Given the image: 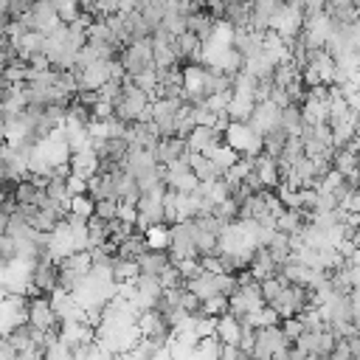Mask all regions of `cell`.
I'll return each mask as SVG.
<instances>
[{
	"mask_svg": "<svg viewBox=\"0 0 360 360\" xmlns=\"http://www.w3.org/2000/svg\"><path fill=\"white\" fill-rule=\"evenodd\" d=\"M118 219H124V222H129V225H135L138 222V208L132 205V202H121L118 200V214H115Z\"/></svg>",
	"mask_w": 360,
	"mask_h": 360,
	"instance_id": "obj_37",
	"label": "cell"
},
{
	"mask_svg": "<svg viewBox=\"0 0 360 360\" xmlns=\"http://www.w3.org/2000/svg\"><path fill=\"white\" fill-rule=\"evenodd\" d=\"M51 6H53V11H56L59 22H65V25L82 17V11H79V3H76V0H51Z\"/></svg>",
	"mask_w": 360,
	"mask_h": 360,
	"instance_id": "obj_25",
	"label": "cell"
},
{
	"mask_svg": "<svg viewBox=\"0 0 360 360\" xmlns=\"http://www.w3.org/2000/svg\"><path fill=\"white\" fill-rule=\"evenodd\" d=\"M278 121H281V110H278V107H276L273 101H259V104L253 107V115H250L248 127H250L253 132L264 135L267 129L278 127Z\"/></svg>",
	"mask_w": 360,
	"mask_h": 360,
	"instance_id": "obj_6",
	"label": "cell"
},
{
	"mask_svg": "<svg viewBox=\"0 0 360 360\" xmlns=\"http://www.w3.org/2000/svg\"><path fill=\"white\" fill-rule=\"evenodd\" d=\"M284 287H287V281H284V278H278V276L259 281V290H262V301H264V304H273V301L281 295V290H284Z\"/></svg>",
	"mask_w": 360,
	"mask_h": 360,
	"instance_id": "obj_27",
	"label": "cell"
},
{
	"mask_svg": "<svg viewBox=\"0 0 360 360\" xmlns=\"http://www.w3.org/2000/svg\"><path fill=\"white\" fill-rule=\"evenodd\" d=\"M245 321H248L253 329H262V326H273V323H278L281 318L276 315V309H273V307H267V304H264V307H259V309L248 312V315H245Z\"/></svg>",
	"mask_w": 360,
	"mask_h": 360,
	"instance_id": "obj_24",
	"label": "cell"
},
{
	"mask_svg": "<svg viewBox=\"0 0 360 360\" xmlns=\"http://www.w3.org/2000/svg\"><path fill=\"white\" fill-rule=\"evenodd\" d=\"M188 143V152H197V155H211L219 143H225V135L217 132L214 127H194L191 135L186 138Z\"/></svg>",
	"mask_w": 360,
	"mask_h": 360,
	"instance_id": "obj_5",
	"label": "cell"
},
{
	"mask_svg": "<svg viewBox=\"0 0 360 360\" xmlns=\"http://www.w3.org/2000/svg\"><path fill=\"white\" fill-rule=\"evenodd\" d=\"M0 143H6V132H3V127H0Z\"/></svg>",
	"mask_w": 360,
	"mask_h": 360,
	"instance_id": "obj_43",
	"label": "cell"
},
{
	"mask_svg": "<svg viewBox=\"0 0 360 360\" xmlns=\"http://www.w3.org/2000/svg\"><path fill=\"white\" fill-rule=\"evenodd\" d=\"M338 208V200L332 191H323V188H315V211H335Z\"/></svg>",
	"mask_w": 360,
	"mask_h": 360,
	"instance_id": "obj_35",
	"label": "cell"
},
{
	"mask_svg": "<svg viewBox=\"0 0 360 360\" xmlns=\"http://www.w3.org/2000/svg\"><path fill=\"white\" fill-rule=\"evenodd\" d=\"M352 264H357L360 267V248H354V253H352V259H349Z\"/></svg>",
	"mask_w": 360,
	"mask_h": 360,
	"instance_id": "obj_41",
	"label": "cell"
},
{
	"mask_svg": "<svg viewBox=\"0 0 360 360\" xmlns=\"http://www.w3.org/2000/svg\"><path fill=\"white\" fill-rule=\"evenodd\" d=\"M110 276H112V284H115V287H121V284H132V281H135V276H138V262H129V259L112 256Z\"/></svg>",
	"mask_w": 360,
	"mask_h": 360,
	"instance_id": "obj_15",
	"label": "cell"
},
{
	"mask_svg": "<svg viewBox=\"0 0 360 360\" xmlns=\"http://www.w3.org/2000/svg\"><path fill=\"white\" fill-rule=\"evenodd\" d=\"M307 360H323V357H318V354H309V357H307Z\"/></svg>",
	"mask_w": 360,
	"mask_h": 360,
	"instance_id": "obj_44",
	"label": "cell"
},
{
	"mask_svg": "<svg viewBox=\"0 0 360 360\" xmlns=\"http://www.w3.org/2000/svg\"><path fill=\"white\" fill-rule=\"evenodd\" d=\"M357 166H360V155H354L349 149H335L332 152V169L340 172L343 177H357Z\"/></svg>",
	"mask_w": 360,
	"mask_h": 360,
	"instance_id": "obj_16",
	"label": "cell"
},
{
	"mask_svg": "<svg viewBox=\"0 0 360 360\" xmlns=\"http://www.w3.org/2000/svg\"><path fill=\"white\" fill-rule=\"evenodd\" d=\"M264 248L270 250V256L276 259V264H284V262L290 259V236L281 233V231H273Z\"/></svg>",
	"mask_w": 360,
	"mask_h": 360,
	"instance_id": "obj_22",
	"label": "cell"
},
{
	"mask_svg": "<svg viewBox=\"0 0 360 360\" xmlns=\"http://www.w3.org/2000/svg\"><path fill=\"white\" fill-rule=\"evenodd\" d=\"M166 267H172V256H169V250L146 248V250L138 256V273H143V276H160Z\"/></svg>",
	"mask_w": 360,
	"mask_h": 360,
	"instance_id": "obj_9",
	"label": "cell"
},
{
	"mask_svg": "<svg viewBox=\"0 0 360 360\" xmlns=\"http://www.w3.org/2000/svg\"><path fill=\"white\" fill-rule=\"evenodd\" d=\"M253 174L259 177V183H262L264 188H276V186L281 183V172H278L276 158H270V155H264V152H259V155H256Z\"/></svg>",
	"mask_w": 360,
	"mask_h": 360,
	"instance_id": "obj_10",
	"label": "cell"
},
{
	"mask_svg": "<svg viewBox=\"0 0 360 360\" xmlns=\"http://www.w3.org/2000/svg\"><path fill=\"white\" fill-rule=\"evenodd\" d=\"M287 346H290V343H287L284 332L278 329V323L262 326V329H256V340H253L250 357H253V360H270L276 352H281V349H287Z\"/></svg>",
	"mask_w": 360,
	"mask_h": 360,
	"instance_id": "obj_4",
	"label": "cell"
},
{
	"mask_svg": "<svg viewBox=\"0 0 360 360\" xmlns=\"http://www.w3.org/2000/svg\"><path fill=\"white\" fill-rule=\"evenodd\" d=\"M149 245H146V236L141 233V231H132L127 239H121L118 242V248H115V256H121V259H129V262H138V256L146 250Z\"/></svg>",
	"mask_w": 360,
	"mask_h": 360,
	"instance_id": "obj_13",
	"label": "cell"
},
{
	"mask_svg": "<svg viewBox=\"0 0 360 360\" xmlns=\"http://www.w3.org/2000/svg\"><path fill=\"white\" fill-rule=\"evenodd\" d=\"M225 143L236 152V155H259L262 152V135L253 132L248 124H228L225 129Z\"/></svg>",
	"mask_w": 360,
	"mask_h": 360,
	"instance_id": "obj_3",
	"label": "cell"
},
{
	"mask_svg": "<svg viewBox=\"0 0 360 360\" xmlns=\"http://www.w3.org/2000/svg\"><path fill=\"white\" fill-rule=\"evenodd\" d=\"M68 191H70V197H76V194H87V177H82V174H70V177H68Z\"/></svg>",
	"mask_w": 360,
	"mask_h": 360,
	"instance_id": "obj_38",
	"label": "cell"
},
{
	"mask_svg": "<svg viewBox=\"0 0 360 360\" xmlns=\"http://www.w3.org/2000/svg\"><path fill=\"white\" fill-rule=\"evenodd\" d=\"M225 3H248V0H225Z\"/></svg>",
	"mask_w": 360,
	"mask_h": 360,
	"instance_id": "obj_45",
	"label": "cell"
},
{
	"mask_svg": "<svg viewBox=\"0 0 360 360\" xmlns=\"http://www.w3.org/2000/svg\"><path fill=\"white\" fill-rule=\"evenodd\" d=\"M335 346H338V338L323 326V329L318 332V352H315V354H318V357H329V354L335 352Z\"/></svg>",
	"mask_w": 360,
	"mask_h": 360,
	"instance_id": "obj_32",
	"label": "cell"
},
{
	"mask_svg": "<svg viewBox=\"0 0 360 360\" xmlns=\"http://www.w3.org/2000/svg\"><path fill=\"white\" fill-rule=\"evenodd\" d=\"M90 112H93V121H110V118H112V104L98 98V101L90 107Z\"/></svg>",
	"mask_w": 360,
	"mask_h": 360,
	"instance_id": "obj_36",
	"label": "cell"
},
{
	"mask_svg": "<svg viewBox=\"0 0 360 360\" xmlns=\"http://www.w3.org/2000/svg\"><path fill=\"white\" fill-rule=\"evenodd\" d=\"M253 107H256L253 98H248V96H233L225 112H228V118H231L233 124H248L250 115H253Z\"/></svg>",
	"mask_w": 360,
	"mask_h": 360,
	"instance_id": "obj_17",
	"label": "cell"
},
{
	"mask_svg": "<svg viewBox=\"0 0 360 360\" xmlns=\"http://www.w3.org/2000/svg\"><path fill=\"white\" fill-rule=\"evenodd\" d=\"M186 155H188L186 138H160V141L155 143V149H152V158H155V163H160V166H166V163H172V160H180V158H186Z\"/></svg>",
	"mask_w": 360,
	"mask_h": 360,
	"instance_id": "obj_8",
	"label": "cell"
},
{
	"mask_svg": "<svg viewBox=\"0 0 360 360\" xmlns=\"http://www.w3.org/2000/svg\"><path fill=\"white\" fill-rule=\"evenodd\" d=\"M87 194L93 200H115V180H112V174H93V177H87Z\"/></svg>",
	"mask_w": 360,
	"mask_h": 360,
	"instance_id": "obj_14",
	"label": "cell"
},
{
	"mask_svg": "<svg viewBox=\"0 0 360 360\" xmlns=\"http://www.w3.org/2000/svg\"><path fill=\"white\" fill-rule=\"evenodd\" d=\"M248 270L256 281H264V278H273L278 273V264H276V259L270 256V250L264 245H256L250 259H248Z\"/></svg>",
	"mask_w": 360,
	"mask_h": 360,
	"instance_id": "obj_7",
	"label": "cell"
},
{
	"mask_svg": "<svg viewBox=\"0 0 360 360\" xmlns=\"http://www.w3.org/2000/svg\"><path fill=\"white\" fill-rule=\"evenodd\" d=\"M3 200H6V194H3V191H0V202H3Z\"/></svg>",
	"mask_w": 360,
	"mask_h": 360,
	"instance_id": "obj_46",
	"label": "cell"
},
{
	"mask_svg": "<svg viewBox=\"0 0 360 360\" xmlns=\"http://www.w3.org/2000/svg\"><path fill=\"white\" fill-rule=\"evenodd\" d=\"M34 335H37V329L25 321V323H17L8 335H6V340L17 349V352H25V349H31V343H34Z\"/></svg>",
	"mask_w": 360,
	"mask_h": 360,
	"instance_id": "obj_21",
	"label": "cell"
},
{
	"mask_svg": "<svg viewBox=\"0 0 360 360\" xmlns=\"http://www.w3.org/2000/svg\"><path fill=\"white\" fill-rule=\"evenodd\" d=\"M14 200H17L20 205H34V208H39L42 200H45V191L37 188L31 180H20V183H17V191H14Z\"/></svg>",
	"mask_w": 360,
	"mask_h": 360,
	"instance_id": "obj_20",
	"label": "cell"
},
{
	"mask_svg": "<svg viewBox=\"0 0 360 360\" xmlns=\"http://www.w3.org/2000/svg\"><path fill=\"white\" fill-rule=\"evenodd\" d=\"M357 177H360V166H357Z\"/></svg>",
	"mask_w": 360,
	"mask_h": 360,
	"instance_id": "obj_47",
	"label": "cell"
},
{
	"mask_svg": "<svg viewBox=\"0 0 360 360\" xmlns=\"http://www.w3.org/2000/svg\"><path fill=\"white\" fill-rule=\"evenodd\" d=\"M70 169L73 174H82V177H93L98 174V155L90 149H82V152H73L70 155Z\"/></svg>",
	"mask_w": 360,
	"mask_h": 360,
	"instance_id": "obj_12",
	"label": "cell"
},
{
	"mask_svg": "<svg viewBox=\"0 0 360 360\" xmlns=\"http://www.w3.org/2000/svg\"><path fill=\"white\" fill-rule=\"evenodd\" d=\"M6 22H8V20H6V17H3V14H0V42H3V39H6Z\"/></svg>",
	"mask_w": 360,
	"mask_h": 360,
	"instance_id": "obj_40",
	"label": "cell"
},
{
	"mask_svg": "<svg viewBox=\"0 0 360 360\" xmlns=\"http://www.w3.org/2000/svg\"><path fill=\"white\" fill-rule=\"evenodd\" d=\"M93 208H96V200L90 197V194H76V197H70V211L73 214H79V217H93Z\"/></svg>",
	"mask_w": 360,
	"mask_h": 360,
	"instance_id": "obj_29",
	"label": "cell"
},
{
	"mask_svg": "<svg viewBox=\"0 0 360 360\" xmlns=\"http://www.w3.org/2000/svg\"><path fill=\"white\" fill-rule=\"evenodd\" d=\"M45 197H48V200H56V202H70L68 180H65V177H48V186H45Z\"/></svg>",
	"mask_w": 360,
	"mask_h": 360,
	"instance_id": "obj_26",
	"label": "cell"
},
{
	"mask_svg": "<svg viewBox=\"0 0 360 360\" xmlns=\"http://www.w3.org/2000/svg\"><path fill=\"white\" fill-rule=\"evenodd\" d=\"M90 267H93L90 250H76V253L65 256L59 262V290L62 292H76L82 287V281L87 278Z\"/></svg>",
	"mask_w": 360,
	"mask_h": 360,
	"instance_id": "obj_1",
	"label": "cell"
},
{
	"mask_svg": "<svg viewBox=\"0 0 360 360\" xmlns=\"http://www.w3.org/2000/svg\"><path fill=\"white\" fill-rule=\"evenodd\" d=\"M59 290V264L51 259H39L28 270V295H53Z\"/></svg>",
	"mask_w": 360,
	"mask_h": 360,
	"instance_id": "obj_2",
	"label": "cell"
},
{
	"mask_svg": "<svg viewBox=\"0 0 360 360\" xmlns=\"http://www.w3.org/2000/svg\"><path fill=\"white\" fill-rule=\"evenodd\" d=\"M323 6H326V0H304V17L312 20V17L323 14Z\"/></svg>",
	"mask_w": 360,
	"mask_h": 360,
	"instance_id": "obj_39",
	"label": "cell"
},
{
	"mask_svg": "<svg viewBox=\"0 0 360 360\" xmlns=\"http://www.w3.org/2000/svg\"><path fill=\"white\" fill-rule=\"evenodd\" d=\"M188 166L194 172V177L200 183H214V180H222V172L205 158V155H197V152H188Z\"/></svg>",
	"mask_w": 360,
	"mask_h": 360,
	"instance_id": "obj_11",
	"label": "cell"
},
{
	"mask_svg": "<svg viewBox=\"0 0 360 360\" xmlns=\"http://www.w3.org/2000/svg\"><path fill=\"white\" fill-rule=\"evenodd\" d=\"M143 236H146V245L155 248V250H166V248H169V228H166V225L149 228Z\"/></svg>",
	"mask_w": 360,
	"mask_h": 360,
	"instance_id": "obj_28",
	"label": "cell"
},
{
	"mask_svg": "<svg viewBox=\"0 0 360 360\" xmlns=\"http://www.w3.org/2000/svg\"><path fill=\"white\" fill-rule=\"evenodd\" d=\"M228 312V298L225 295H211L202 301V315H211V318H219Z\"/></svg>",
	"mask_w": 360,
	"mask_h": 360,
	"instance_id": "obj_31",
	"label": "cell"
},
{
	"mask_svg": "<svg viewBox=\"0 0 360 360\" xmlns=\"http://www.w3.org/2000/svg\"><path fill=\"white\" fill-rule=\"evenodd\" d=\"M352 323H354V332L360 335V315H354V318H352Z\"/></svg>",
	"mask_w": 360,
	"mask_h": 360,
	"instance_id": "obj_42",
	"label": "cell"
},
{
	"mask_svg": "<svg viewBox=\"0 0 360 360\" xmlns=\"http://www.w3.org/2000/svg\"><path fill=\"white\" fill-rule=\"evenodd\" d=\"M174 65H180V59H177L172 42H152V68L160 70V68H174Z\"/></svg>",
	"mask_w": 360,
	"mask_h": 360,
	"instance_id": "obj_18",
	"label": "cell"
},
{
	"mask_svg": "<svg viewBox=\"0 0 360 360\" xmlns=\"http://www.w3.org/2000/svg\"><path fill=\"white\" fill-rule=\"evenodd\" d=\"M205 158H208V160H211V163H214V166H217L222 174H225V172H228V169H231V166L239 160V155H236V152H233L228 143H219V146H217L211 155H205Z\"/></svg>",
	"mask_w": 360,
	"mask_h": 360,
	"instance_id": "obj_23",
	"label": "cell"
},
{
	"mask_svg": "<svg viewBox=\"0 0 360 360\" xmlns=\"http://www.w3.org/2000/svg\"><path fill=\"white\" fill-rule=\"evenodd\" d=\"M93 214L101 217V219H107V222L115 219V214H118V200H96Z\"/></svg>",
	"mask_w": 360,
	"mask_h": 360,
	"instance_id": "obj_34",
	"label": "cell"
},
{
	"mask_svg": "<svg viewBox=\"0 0 360 360\" xmlns=\"http://www.w3.org/2000/svg\"><path fill=\"white\" fill-rule=\"evenodd\" d=\"M278 329L284 332L287 343H292V340H295V338H298V335L304 332V323H301V321H298V318L292 315V318H281V321H278Z\"/></svg>",
	"mask_w": 360,
	"mask_h": 360,
	"instance_id": "obj_33",
	"label": "cell"
},
{
	"mask_svg": "<svg viewBox=\"0 0 360 360\" xmlns=\"http://www.w3.org/2000/svg\"><path fill=\"white\" fill-rule=\"evenodd\" d=\"M287 132L281 129V127H273V129H267L264 135H262V152L264 155H270V158H278L281 152H284V143H287Z\"/></svg>",
	"mask_w": 360,
	"mask_h": 360,
	"instance_id": "obj_19",
	"label": "cell"
},
{
	"mask_svg": "<svg viewBox=\"0 0 360 360\" xmlns=\"http://www.w3.org/2000/svg\"><path fill=\"white\" fill-rule=\"evenodd\" d=\"M180 309H183L186 315H200V312H202V298L183 287V290H180Z\"/></svg>",
	"mask_w": 360,
	"mask_h": 360,
	"instance_id": "obj_30",
	"label": "cell"
}]
</instances>
